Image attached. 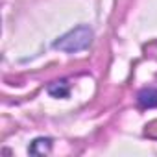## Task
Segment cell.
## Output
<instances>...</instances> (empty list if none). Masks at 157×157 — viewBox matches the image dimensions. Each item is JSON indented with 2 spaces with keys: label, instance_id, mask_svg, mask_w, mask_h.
Listing matches in <instances>:
<instances>
[{
  "label": "cell",
  "instance_id": "obj_1",
  "mask_svg": "<svg viewBox=\"0 0 157 157\" xmlns=\"http://www.w3.org/2000/svg\"><path fill=\"white\" fill-rule=\"evenodd\" d=\"M91 43H93V28L87 24H80V26L68 30L67 33H63L61 37H57L52 46L67 54H76V52L89 48Z\"/></svg>",
  "mask_w": 157,
  "mask_h": 157
},
{
  "label": "cell",
  "instance_id": "obj_4",
  "mask_svg": "<svg viewBox=\"0 0 157 157\" xmlns=\"http://www.w3.org/2000/svg\"><path fill=\"white\" fill-rule=\"evenodd\" d=\"M52 148V139H35L32 144H30V153L33 155H41V153H48Z\"/></svg>",
  "mask_w": 157,
  "mask_h": 157
},
{
  "label": "cell",
  "instance_id": "obj_2",
  "mask_svg": "<svg viewBox=\"0 0 157 157\" xmlns=\"http://www.w3.org/2000/svg\"><path fill=\"white\" fill-rule=\"evenodd\" d=\"M137 104L142 109H153V107H157V89H153V87L142 89L137 94Z\"/></svg>",
  "mask_w": 157,
  "mask_h": 157
},
{
  "label": "cell",
  "instance_id": "obj_3",
  "mask_svg": "<svg viewBox=\"0 0 157 157\" xmlns=\"http://www.w3.org/2000/svg\"><path fill=\"white\" fill-rule=\"evenodd\" d=\"M48 93H50L54 98H65V96H68L70 89H68L67 80H59V82L50 83V85H48Z\"/></svg>",
  "mask_w": 157,
  "mask_h": 157
}]
</instances>
